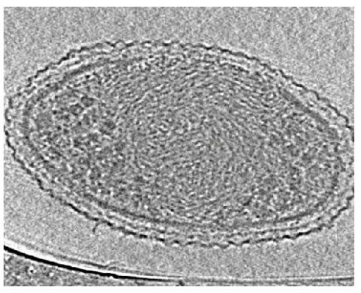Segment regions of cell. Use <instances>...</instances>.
I'll list each match as a JSON object with an SVG mask.
<instances>
[{"label":"cell","instance_id":"1","mask_svg":"<svg viewBox=\"0 0 361 293\" xmlns=\"http://www.w3.org/2000/svg\"><path fill=\"white\" fill-rule=\"evenodd\" d=\"M54 263L4 247V286H68L105 282L104 279H91L88 274Z\"/></svg>","mask_w":361,"mask_h":293}]
</instances>
